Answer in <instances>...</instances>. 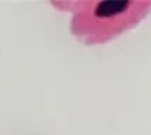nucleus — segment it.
Instances as JSON below:
<instances>
[{
	"instance_id": "1",
	"label": "nucleus",
	"mask_w": 151,
	"mask_h": 135,
	"mask_svg": "<svg viewBox=\"0 0 151 135\" xmlns=\"http://www.w3.org/2000/svg\"><path fill=\"white\" fill-rule=\"evenodd\" d=\"M151 13V0H75L69 30L79 42L102 45L137 27Z\"/></svg>"
}]
</instances>
